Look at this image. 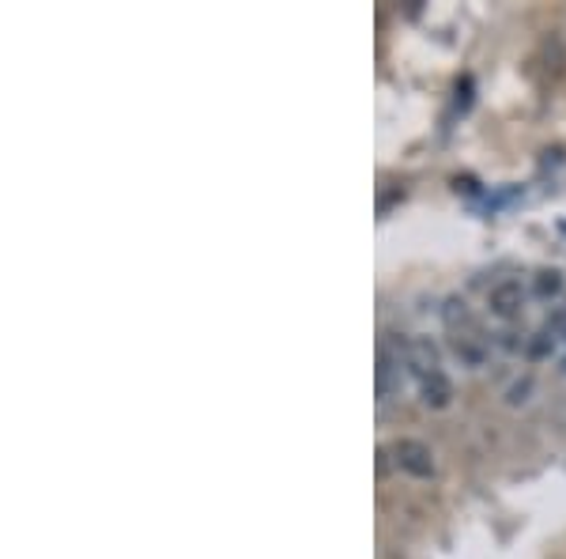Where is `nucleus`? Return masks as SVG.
Masks as SVG:
<instances>
[{
    "label": "nucleus",
    "instance_id": "20e7f679",
    "mask_svg": "<svg viewBox=\"0 0 566 559\" xmlns=\"http://www.w3.org/2000/svg\"><path fill=\"white\" fill-rule=\"evenodd\" d=\"M450 341V352L464 371H483L491 363V337L488 333H476V337H446Z\"/></svg>",
    "mask_w": 566,
    "mask_h": 559
},
{
    "label": "nucleus",
    "instance_id": "f03ea898",
    "mask_svg": "<svg viewBox=\"0 0 566 559\" xmlns=\"http://www.w3.org/2000/svg\"><path fill=\"white\" fill-rule=\"evenodd\" d=\"M528 299H533V291H528V280L522 277H506L499 280L495 288L488 291V314L495 318L499 325H517L528 307Z\"/></svg>",
    "mask_w": 566,
    "mask_h": 559
},
{
    "label": "nucleus",
    "instance_id": "9b49d317",
    "mask_svg": "<svg viewBox=\"0 0 566 559\" xmlns=\"http://www.w3.org/2000/svg\"><path fill=\"white\" fill-rule=\"evenodd\" d=\"M559 371L566 374V352H563V360H559Z\"/></svg>",
    "mask_w": 566,
    "mask_h": 559
},
{
    "label": "nucleus",
    "instance_id": "7ed1b4c3",
    "mask_svg": "<svg viewBox=\"0 0 566 559\" xmlns=\"http://www.w3.org/2000/svg\"><path fill=\"white\" fill-rule=\"evenodd\" d=\"M400 355H405V371H412V379H431L442 371V352L431 337H408L400 341Z\"/></svg>",
    "mask_w": 566,
    "mask_h": 559
},
{
    "label": "nucleus",
    "instance_id": "423d86ee",
    "mask_svg": "<svg viewBox=\"0 0 566 559\" xmlns=\"http://www.w3.org/2000/svg\"><path fill=\"white\" fill-rule=\"evenodd\" d=\"M442 325H446V337H476L483 333L480 318L469 310V302L461 296H450L442 302Z\"/></svg>",
    "mask_w": 566,
    "mask_h": 559
},
{
    "label": "nucleus",
    "instance_id": "1a4fd4ad",
    "mask_svg": "<svg viewBox=\"0 0 566 559\" xmlns=\"http://www.w3.org/2000/svg\"><path fill=\"white\" fill-rule=\"evenodd\" d=\"M528 337L533 333H525V329H517V325H502L499 333L491 337V344L506 355H528Z\"/></svg>",
    "mask_w": 566,
    "mask_h": 559
},
{
    "label": "nucleus",
    "instance_id": "0eeeda50",
    "mask_svg": "<svg viewBox=\"0 0 566 559\" xmlns=\"http://www.w3.org/2000/svg\"><path fill=\"white\" fill-rule=\"evenodd\" d=\"M416 390H419L423 408H431V412H446L453 405V382H450V374H446V371L431 374V379H419Z\"/></svg>",
    "mask_w": 566,
    "mask_h": 559
},
{
    "label": "nucleus",
    "instance_id": "f257e3e1",
    "mask_svg": "<svg viewBox=\"0 0 566 559\" xmlns=\"http://www.w3.org/2000/svg\"><path fill=\"white\" fill-rule=\"evenodd\" d=\"M386 451H389L392 469L400 476H408V480H434L438 476V457L431 446L419 443V438H392Z\"/></svg>",
    "mask_w": 566,
    "mask_h": 559
},
{
    "label": "nucleus",
    "instance_id": "6e6552de",
    "mask_svg": "<svg viewBox=\"0 0 566 559\" xmlns=\"http://www.w3.org/2000/svg\"><path fill=\"white\" fill-rule=\"evenodd\" d=\"M528 291H533V299H541V302H555V299H563L566 277L559 269H536L533 277H528Z\"/></svg>",
    "mask_w": 566,
    "mask_h": 559
},
{
    "label": "nucleus",
    "instance_id": "9d476101",
    "mask_svg": "<svg viewBox=\"0 0 566 559\" xmlns=\"http://www.w3.org/2000/svg\"><path fill=\"white\" fill-rule=\"evenodd\" d=\"M533 390H536L533 374H525V379H517L514 386L506 390V405H510V408H525L528 401H533Z\"/></svg>",
    "mask_w": 566,
    "mask_h": 559
},
{
    "label": "nucleus",
    "instance_id": "39448f33",
    "mask_svg": "<svg viewBox=\"0 0 566 559\" xmlns=\"http://www.w3.org/2000/svg\"><path fill=\"white\" fill-rule=\"evenodd\" d=\"M400 374H405V355H400V344L392 352L389 344L378 348V401L386 405L400 393Z\"/></svg>",
    "mask_w": 566,
    "mask_h": 559
}]
</instances>
